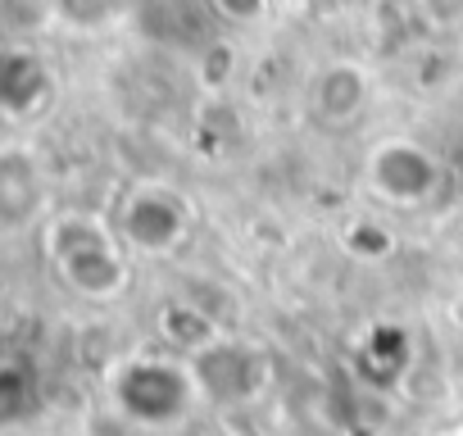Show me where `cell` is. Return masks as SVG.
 Here are the masks:
<instances>
[{
  "instance_id": "cell-1",
  "label": "cell",
  "mask_w": 463,
  "mask_h": 436,
  "mask_svg": "<svg viewBox=\"0 0 463 436\" xmlns=\"http://www.w3.org/2000/svg\"><path fill=\"white\" fill-rule=\"evenodd\" d=\"M46 260L60 273V282L82 300H114L128 291V246L118 228L87 209H60L42 223Z\"/></svg>"
},
{
  "instance_id": "cell-2",
  "label": "cell",
  "mask_w": 463,
  "mask_h": 436,
  "mask_svg": "<svg viewBox=\"0 0 463 436\" xmlns=\"http://www.w3.org/2000/svg\"><path fill=\"white\" fill-rule=\"evenodd\" d=\"M200 386H195V373L186 359H164V355H141V359H128L114 368L109 377V400L114 409L137 422V427H150V431H164V427H177L191 404H195Z\"/></svg>"
},
{
  "instance_id": "cell-3",
  "label": "cell",
  "mask_w": 463,
  "mask_h": 436,
  "mask_svg": "<svg viewBox=\"0 0 463 436\" xmlns=\"http://www.w3.org/2000/svg\"><path fill=\"white\" fill-rule=\"evenodd\" d=\"M114 228L128 251L137 255H168L191 232V200L168 182H137L118 200Z\"/></svg>"
},
{
  "instance_id": "cell-4",
  "label": "cell",
  "mask_w": 463,
  "mask_h": 436,
  "mask_svg": "<svg viewBox=\"0 0 463 436\" xmlns=\"http://www.w3.org/2000/svg\"><path fill=\"white\" fill-rule=\"evenodd\" d=\"M51 218V168L37 146L0 141V237H24Z\"/></svg>"
},
{
  "instance_id": "cell-5",
  "label": "cell",
  "mask_w": 463,
  "mask_h": 436,
  "mask_svg": "<svg viewBox=\"0 0 463 436\" xmlns=\"http://www.w3.org/2000/svg\"><path fill=\"white\" fill-rule=\"evenodd\" d=\"M440 182V164L427 146L409 141V137H395V141H382L368 150V186L386 200V204H400V209H418L431 200Z\"/></svg>"
},
{
  "instance_id": "cell-6",
  "label": "cell",
  "mask_w": 463,
  "mask_h": 436,
  "mask_svg": "<svg viewBox=\"0 0 463 436\" xmlns=\"http://www.w3.org/2000/svg\"><path fill=\"white\" fill-rule=\"evenodd\" d=\"M191 373H195V386H200V395H209V400H218V404H246V400H255L264 386H269V377H273V368H269V359L260 355V350H250V346H241V341H209L204 350H195L191 359Z\"/></svg>"
},
{
  "instance_id": "cell-7",
  "label": "cell",
  "mask_w": 463,
  "mask_h": 436,
  "mask_svg": "<svg viewBox=\"0 0 463 436\" xmlns=\"http://www.w3.org/2000/svg\"><path fill=\"white\" fill-rule=\"evenodd\" d=\"M305 105L323 128H350L373 105V78L354 60H327L305 82Z\"/></svg>"
},
{
  "instance_id": "cell-8",
  "label": "cell",
  "mask_w": 463,
  "mask_h": 436,
  "mask_svg": "<svg viewBox=\"0 0 463 436\" xmlns=\"http://www.w3.org/2000/svg\"><path fill=\"white\" fill-rule=\"evenodd\" d=\"M55 82L37 51L0 46V118H28L51 100Z\"/></svg>"
},
{
  "instance_id": "cell-9",
  "label": "cell",
  "mask_w": 463,
  "mask_h": 436,
  "mask_svg": "<svg viewBox=\"0 0 463 436\" xmlns=\"http://www.w3.org/2000/svg\"><path fill=\"white\" fill-rule=\"evenodd\" d=\"M37 413V377L19 359H0V431H14Z\"/></svg>"
},
{
  "instance_id": "cell-10",
  "label": "cell",
  "mask_w": 463,
  "mask_h": 436,
  "mask_svg": "<svg viewBox=\"0 0 463 436\" xmlns=\"http://www.w3.org/2000/svg\"><path fill=\"white\" fill-rule=\"evenodd\" d=\"M159 327H164V336H168L173 346H182V355H186V359H191L195 350H204L209 341H218L213 318H209V314H200V309H191V305H168V309H164V318H159Z\"/></svg>"
},
{
  "instance_id": "cell-11",
  "label": "cell",
  "mask_w": 463,
  "mask_h": 436,
  "mask_svg": "<svg viewBox=\"0 0 463 436\" xmlns=\"http://www.w3.org/2000/svg\"><path fill=\"white\" fill-rule=\"evenodd\" d=\"M345 251L368 260V264H377V260H386L395 251V237H391L386 223H377V218H359V223H350V232H345Z\"/></svg>"
},
{
  "instance_id": "cell-12",
  "label": "cell",
  "mask_w": 463,
  "mask_h": 436,
  "mask_svg": "<svg viewBox=\"0 0 463 436\" xmlns=\"http://www.w3.org/2000/svg\"><path fill=\"white\" fill-rule=\"evenodd\" d=\"M51 5H55V14L64 24H73L82 33H96L123 10V0H51Z\"/></svg>"
},
{
  "instance_id": "cell-13",
  "label": "cell",
  "mask_w": 463,
  "mask_h": 436,
  "mask_svg": "<svg viewBox=\"0 0 463 436\" xmlns=\"http://www.w3.org/2000/svg\"><path fill=\"white\" fill-rule=\"evenodd\" d=\"M209 10H213L218 24L246 28V24H260L269 14V0H209Z\"/></svg>"
},
{
  "instance_id": "cell-14",
  "label": "cell",
  "mask_w": 463,
  "mask_h": 436,
  "mask_svg": "<svg viewBox=\"0 0 463 436\" xmlns=\"http://www.w3.org/2000/svg\"><path fill=\"white\" fill-rule=\"evenodd\" d=\"M431 24H458L463 19V0H427Z\"/></svg>"
},
{
  "instance_id": "cell-15",
  "label": "cell",
  "mask_w": 463,
  "mask_h": 436,
  "mask_svg": "<svg viewBox=\"0 0 463 436\" xmlns=\"http://www.w3.org/2000/svg\"><path fill=\"white\" fill-rule=\"evenodd\" d=\"M454 436H463V427H458V431H454Z\"/></svg>"
}]
</instances>
